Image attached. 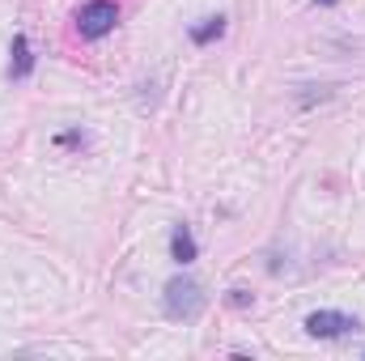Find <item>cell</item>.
<instances>
[{"label":"cell","mask_w":365,"mask_h":361,"mask_svg":"<svg viewBox=\"0 0 365 361\" xmlns=\"http://www.w3.org/2000/svg\"><path fill=\"white\" fill-rule=\"evenodd\" d=\"M162 306H166L170 319H195V315L204 310V289H200L191 276H175V280L166 285Z\"/></svg>","instance_id":"obj_1"},{"label":"cell","mask_w":365,"mask_h":361,"mask_svg":"<svg viewBox=\"0 0 365 361\" xmlns=\"http://www.w3.org/2000/svg\"><path fill=\"white\" fill-rule=\"evenodd\" d=\"M115 21H119L115 0H90V4H81V13H77V30H81L86 39H106V34L115 30Z\"/></svg>","instance_id":"obj_2"},{"label":"cell","mask_w":365,"mask_h":361,"mask_svg":"<svg viewBox=\"0 0 365 361\" xmlns=\"http://www.w3.org/2000/svg\"><path fill=\"white\" fill-rule=\"evenodd\" d=\"M361 323L353 319V315H344V310H314L310 319H306V332L314 336V340H340V336H353Z\"/></svg>","instance_id":"obj_3"},{"label":"cell","mask_w":365,"mask_h":361,"mask_svg":"<svg viewBox=\"0 0 365 361\" xmlns=\"http://www.w3.org/2000/svg\"><path fill=\"white\" fill-rule=\"evenodd\" d=\"M195 255H200V247H195L191 230H187V225H175V234H170V260H175V264H191Z\"/></svg>","instance_id":"obj_4"},{"label":"cell","mask_w":365,"mask_h":361,"mask_svg":"<svg viewBox=\"0 0 365 361\" xmlns=\"http://www.w3.org/2000/svg\"><path fill=\"white\" fill-rule=\"evenodd\" d=\"M30 68H34V56H30V39H26V34H17V39H13V60H9V73L21 81V77H30Z\"/></svg>","instance_id":"obj_5"},{"label":"cell","mask_w":365,"mask_h":361,"mask_svg":"<svg viewBox=\"0 0 365 361\" xmlns=\"http://www.w3.org/2000/svg\"><path fill=\"white\" fill-rule=\"evenodd\" d=\"M225 34V17H204L200 26H191V43H212V39H221Z\"/></svg>","instance_id":"obj_6"},{"label":"cell","mask_w":365,"mask_h":361,"mask_svg":"<svg viewBox=\"0 0 365 361\" xmlns=\"http://www.w3.org/2000/svg\"><path fill=\"white\" fill-rule=\"evenodd\" d=\"M230 302H234V306H251V293H247V289H234Z\"/></svg>","instance_id":"obj_7"},{"label":"cell","mask_w":365,"mask_h":361,"mask_svg":"<svg viewBox=\"0 0 365 361\" xmlns=\"http://www.w3.org/2000/svg\"><path fill=\"white\" fill-rule=\"evenodd\" d=\"M314 4H336V0H314Z\"/></svg>","instance_id":"obj_8"}]
</instances>
